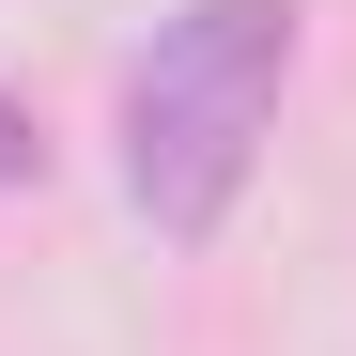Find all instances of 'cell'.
Here are the masks:
<instances>
[{
    "label": "cell",
    "mask_w": 356,
    "mask_h": 356,
    "mask_svg": "<svg viewBox=\"0 0 356 356\" xmlns=\"http://www.w3.org/2000/svg\"><path fill=\"white\" fill-rule=\"evenodd\" d=\"M294 93V0H170L124 78V202L170 248H217Z\"/></svg>",
    "instance_id": "cell-1"
},
{
    "label": "cell",
    "mask_w": 356,
    "mask_h": 356,
    "mask_svg": "<svg viewBox=\"0 0 356 356\" xmlns=\"http://www.w3.org/2000/svg\"><path fill=\"white\" fill-rule=\"evenodd\" d=\"M0 186H47V124H31L16 93H0Z\"/></svg>",
    "instance_id": "cell-2"
}]
</instances>
